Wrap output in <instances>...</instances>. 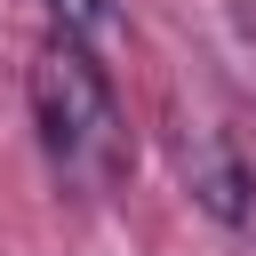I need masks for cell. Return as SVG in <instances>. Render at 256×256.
Segmentation results:
<instances>
[{
    "label": "cell",
    "mask_w": 256,
    "mask_h": 256,
    "mask_svg": "<svg viewBox=\"0 0 256 256\" xmlns=\"http://www.w3.org/2000/svg\"><path fill=\"white\" fill-rule=\"evenodd\" d=\"M24 96H32V128H40L48 176H56L64 192L96 200V192H112V184L128 176V160H136V144H128V112H120L104 64L88 56V40L48 32L40 56H32Z\"/></svg>",
    "instance_id": "cell-1"
},
{
    "label": "cell",
    "mask_w": 256,
    "mask_h": 256,
    "mask_svg": "<svg viewBox=\"0 0 256 256\" xmlns=\"http://www.w3.org/2000/svg\"><path fill=\"white\" fill-rule=\"evenodd\" d=\"M176 176H184V192L216 216V224H248L256 216V168H248V152L224 136V128H184L176 136Z\"/></svg>",
    "instance_id": "cell-2"
},
{
    "label": "cell",
    "mask_w": 256,
    "mask_h": 256,
    "mask_svg": "<svg viewBox=\"0 0 256 256\" xmlns=\"http://www.w3.org/2000/svg\"><path fill=\"white\" fill-rule=\"evenodd\" d=\"M216 24H224L232 80H240V88H256V0H216Z\"/></svg>",
    "instance_id": "cell-3"
},
{
    "label": "cell",
    "mask_w": 256,
    "mask_h": 256,
    "mask_svg": "<svg viewBox=\"0 0 256 256\" xmlns=\"http://www.w3.org/2000/svg\"><path fill=\"white\" fill-rule=\"evenodd\" d=\"M48 16H56V32H72V40H88V32H104V16H112V0H48Z\"/></svg>",
    "instance_id": "cell-4"
}]
</instances>
